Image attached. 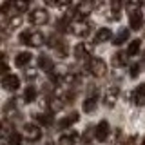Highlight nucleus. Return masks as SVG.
I'll list each match as a JSON object with an SVG mask.
<instances>
[{"label": "nucleus", "mask_w": 145, "mask_h": 145, "mask_svg": "<svg viewBox=\"0 0 145 145\" xmlns=\"http://www.w3.org/2000/svg\"><path fill=\"white\" fill-rule=\"evenodd\" d=\"M45 42H47V45H49L51 49H54V51L58 53V56H60V58H65V56H67L69 49H67V44H65V40H63L60 35H56V33L49 35L47 38H45Z\"/></svg>", "instance_id": "nucleus-1"}, {"label": "nucleus", "mask_w": 145, "mask_h": 145, "mask_svg": "<svg viewBox=\"0 0 145 145\" xmlns=\"http://www.w3.org/2000/svg\"><path fill=\"white\" fill-rule=\"evenodd\" d=\"M45 42V38H44V35L42 33H38V31H22L20 33V44H24V45H31V47H40Z\"/></svg>", "instance_id": "nucleus-2"}, {"label": "nucleus", "mask_w": 145, "mask_h": 145, "mask_svg": "<svg viewBox=\"0 0 145 145\" xmlns=\"http://www.w3.org/2000/svg\"><path fill=\"white\" fill-rule=\"evenodd\" d=\"M87 71L93 76H96V78H102V76H105V72H107V65H105V62H103L102 58L91 56L87 60Z\"/></svg>", "instance_id": "nucleus-3"}, {"label": "nucleus", "mask_w": 145, "mask_h": 145, "mask_svg": "<svg viewBox=\"0 0 145 145\" xmlns=\"http://www.w3.org/2000/svg\"><path fill=\"white\" fill-rule=\"evenodd\" d=\"M29 22L33 25H44V24L49 22V13L42 7H36L29 13Z\"/></svg>", "instance_id": "nucleus-4"}, {"label": "nucleus", "mask_w": 145, "mask_h": 145, "mask_svg": "<svg viewBox=\"0 0 145 145\" xmlns=\"http://www.w3.org/2000/svg\"><path fill=\"white\" fill-rule=\"evenodd\" d=\"M0 84H2V87L6 89V91H9V93H15V91L20 87V78H18L16 74H13V72H9V74L2 76Z\"/></svg>", "instance_id": "nucleus-5"}, {"label": "nucleus", "mask_w": 145, "mask_h": 145, "mask_svg": "<svg viewBox=\"0 0 145 145\" xmlns=\"http://www.w3.org/2000/svg\"><path fill=\"white\" fill-rule=\"evenodd\" d=\"M91 53H93V45L87 44V42H82V44L74 45V56L78 60H89Z\"/></svg>", "instance_id": "nucleus-6"}, {"label": "nucleus", "mask_w": 145, "mask_h": 145, "mask_svg": "<svg viewBox=\"0 0 145 145\" xmlns=\"http://www.w3.org/2000/svg\"><path fill=\"white\" fill-rule=\"evenodd\" d=\"M71 33H74L76 36H87L91 33V24L87 20H76L71 25Z\"/></svg>", "instance_id": "nucleus-7"}, {"label": "nucleus", "mask_w": 145, "mask_h": 145, "mask_svg": "<svg viewBox=\"0 0 145 145\" xmlns=\"http://www.w3.org/2000/svg\"><path fill=\"white\" fill-rule=\"evenodd\" d=\"M109 133H111V127H109L107 120H102L96 127H94V138H96L98 142H105L109 138Z\"/></svg>", "instance_id": "nucleus-8"}, {"label": "nucleus", "mask_w": 145, "mask_h": 145, "mask_svg": "<svg viewBox=\"0 0 145 145\" xmlns=\"http://www.w3.org/2000/svg\"><path fill=\"white\" fill-rule=\"evenodd\" d=\"M129 100L134 103V105H138V107H143L145 105V84L142 85H138L133 93L129 94Z\"/></svg>", "instance_id": "nucleus-9"}, {"label": "nucleus", "mask_w": 145, "mask_h": 145, "mask_svg": "<svg viewBox=\"0 0 145 145\" xmlns=\"http://www.w3.org/2000/svg\"><path fill=\"white\" fill-rule=\"evenodd\" d=\"M24 136L29 142H38L42 138V131H40L38 125H33V123H25L24 125Z\"/></svg>", "instance_id": "nucleus-10"}, {"label": "nucleus", "mask_w": 145, "mask_h": 145, "mask_svg": "<svg viewBox=\"0 0 145 145\" xmlns=\"http://www.w3.org/2000/svg\"><path fill=\"white\" fill-rule=\"evenodd\" d=\"M129 25L133 31H140L143 25V15L142 11H129Z\"/></svg>", "instance_id": "nucleus-11"}, {"label": "nucleus", "mask_w": 145, "mask_h": 145, "mask_svg": "<svg viewBox=\"0 0 145 145\" xmlns=\"http://www.w3.org/2000/svg\"><path fill=\"white\" fill-rule=\"evenodd\" d=\"M118 94H120V89L114 87V85H111V87L105 91V94H103V103H105L107 107H112L114 102H116V98H118Z\"/></svg>", "instance_id": "nucleus-12"}, {"label": "nucleus", "mask_w": 145, "mask_h": 145, "mask_svg": "<svg viewBox=\"0 0 145 145\" xmlns=\"http://www.w3.org/2000/svg\"><path fill=\"white\" fill-rule=\"evenodd\" d=\"M78 120H80V114L72 111L71 114H67L65 118H62V120L58 121V127H60V129H69V127H72V123H76Z\"/></svg>", "instance_id": "nucleus-13"}, {"label": "nucleus", "mask_w": 145, "mask_h": 145, "mask_svg": "<svg viewBox=\"0 0 145 145\" xmlns=\"http://www.w3.org/2000/svg\"><path fill=\"white\" fill-rule=\"evenodd\" d=\"M38 67H40V69H44V71L49 74V72L54 69V62L47 56V54H44V53H42V54L38 56Z\"/></svg>", "instance_id": "nucleus-14"}, {"label": "nucleus", "mask_w": 145, "mask_h": 145, "mask_svg": "<svg viewBox=\"0 0 145 145\" xmlns=\"http://www.w3.org/2000/svg\"><path fill=\"white\" fill-rule=\"evenodd\" d=\"M93 9V4H87V2H82L78 6H74V15L80 18V20H85V16L91 13Z\"/></svg>", "instance_id": "nucleus-15"}, {"label": "nucleus", "mask_w": 145, "mask_h": 145, "mask_svg": "<svg viewBox=\"0 0 145 145\" xmlns=\"http://www.w3.org/2000/svg\"><path fill=\"white\" fill-rule=\"evenodd\" d=\"M65 105V103L62 102V98H58V96H53V98H49L47 100V107H49V114H54V112H58V111H62V107Z\"/></svg>", "instance_id": "nucleus-16"}, {"label": "nucleus", "mask_w": 145, "mask_h": 145, "mask_svg": "<svg viewBox=\"0 0 145 145\" xmlns=\"http://www.w3.org/2000/svg\"><path fill=\"white\" fill-rule=\"evenodd\" d=\"M78 140V133L76 131H67L60 136V145H74Z\"/></svg>", "instance_id": "nucleus-17"}, {"label": "nucleus", "mask_w": 145, "mask_h": 145, "mask_svg": "<svg viewBox=\"0 0 145 145\" xmlns=\"http://www.w3.org/2000/svg\"><path fill=\"white\" fill-rule=\"evenodd\" d=\"M111 38H112L111 29L102 27V29H98V33L94 35V44H103V42H107V40H111Z\"/></svg>", "instance_id": "nucleus-18"}, {"label": "nucleus", "mask_w": 145, "mask_h": 145, "mask_svg": "<svg viewBox=\"0 0 145 145\" xmlns=\"http://www.w3.org/2000/svg\"><path fill=\"white\" fill-rule=\"evenodd\" d=\"M35 120L44 127H51L54 123V118H53V114H49V112H38V114H35Z\"/></svg>", "instance_id": "nucleus-19"}, {"label": "nucleus", "mask_w": 145, "mask_h": 145, "mask_svg": "<svg viewBox=\"0 0 145 145\" xmlns=\"http://www.w3.org/2000/svg\"><path fill=\"white\" fill-rule=\"evenodd\" d=\"M15 7H13V2H4L2 6H0V22L6 20V18H11L15 15Z\"/></svg>", "instance_id": "nucleus-20"}, {"label": "nucleus", "mask_w": 145, "mask_h": 145, "mask_svg": "<svg viewBox=\"0 0 145 145\" xmlns=\"http://www.w3.org/2000/svg\"><path fill=\"white\" fill-rule=\"evenodd\" d=\"M11 133H15V125L9 118H4L0 121V136H9Z\"/></svg>", "instance_id": "nucleus-21"}, {"label": "nucleus", "mask_w": 145, "mask_h": 145, "mask_svg": "<svg viewBox=\"0 0 145 145\" xmlns=\"http://www.w3.org/2000/svg\"><path fill=\"white\" fill-rule=\"evenodd\" d=\"M31 58H33V56H31V53H29V51H22V53H18V54H16V58H15V65H16V67H25L27 63L31 62Z\"/></svg>", "instance_id": "nucleus-22"}, {"label": "nucleus", "mask_w": 145, "mask_h": 145, "mask_svg": "<svg viewBox=\"0 0 145 145\" xmlns=\"http://www.w3.org/2000/svg\"><path fill=\"white\" fill-rule=\"evenodd\" d=\"M71 25H72V20L69 16H62L60 20L56 22V29L60 33H71Z\"/></svg>", "instance_id": "nucleus-23"}, {"label": "nucleus", "mask_w": 145, "mask_h": 145, "mask_svg": "<svg viewBox=\"0 0 145 145\" xmlns=\"http://www.w3.org/2000/svg\"><path fill=\"white\" fill-rule=\"evenodd\" d=\"M127 40H129V29H125V27H121V29H120V31L116 33V36L112 38V44H114L116 47H118V45L125 44Z\"/></svg>", "instance_id": "nucleus-24"}, {"label": "nucleus", "mask_w": 145, "mask_h": 145, "mask_svg": "<svg viewBox=\"0 0 145 145\" xmlns=\"http://www.w3.org/2000/svg\"><path fill=\"white\" fill-rule=\"evenodd\" d=\"M129 63V58H127V53H116L114 56H112V65L114 67H123Z\"/></svg>", "instance_id": "nucleus-25"}, {"label": "nucleus", "mask_w": 145, "mask_h": 145, "mask_svg": "<svg viewBox=\"0 0 145 145\" xmlns=\"http://www.w3.org/2000/svg\"><path fill=\"white\" fill-rule=\"evenodd\" d=\"M96 107H98V98L94 96V94H91V96L85 98V102H84V111L85 112H93Z\"/></svg>", "instance_id": "nucleus-26"}, {"label": "nucleus", "mask_w": 145, "mask_h": 145, "mask_svg": "<svg viewBox=\"0 0 145 145\" xmlns=\"http://www.w3.org/2000/svg\"><path fill=\"white\" fill-rule=\"evenodd\" d=\"M35 100H36V87L29 85V87H25V91H24V102L31 103V102H35Z\"/></svg>", "instance_id": "nucleus-27"}, {"label": "nucleus", "mask_w": 145, "mask_h": 145, "mask_svg": "<svg viewBox=\"0 0 145 145\" xmlns=\"http://www.w3.org/2000/svg\"><path fill=\"white\" fill-rule=\"evenodd\" d=\"M140 45H142V40H131L129 47H127V56H134V54H138Z\"/></svg>", "instance_id": "nucleus-28"}, {"label": "nucleus", "mask_w": 145, "mask_h": 145, "mask_svg": "<svg viewBox=\"0 0 145 145\" xmlns=\"http://www.w3.org/2000/svg\"><path fill=\"white\" fill-rule=\"evenodd\" d=\"M20 24H22V16H20V15H13V16L7 20V31H9V29H16V27H20Z\"/></svg>", "instance_id": "nucleus-29"}, {"label": "nucleus", "mask_w": 145, "mask_h": 145, "mask_svg": "<svg viewBox=\"0 0 145 145\" xmlns=\"http://www.w3.org/2000/svg\"><path fill=\"white\" fill-rule=\"evenodd\" d=\"M6 74H9V65L6 60V54L0 53V76H6Z\"/></svg>", "instance_id": "nucleus-30"}, {"label": "nucleus", "mask_w": 145, "mask_h": 145, "mask_svg": "<svg viewBox=\"0 0 145 145\" xmlns=\"http://www.w3.org/2000/svg\"><path fill=\"white\" fill-rule=\"evenodd\" d=\"M7 145H22V134L11 133L7 136Z\"/></svg>", "instance_id": "nucleus-31"}, {"label": "nucleus", "mask_w": 145, "mask_h": 145, "mask_svg": "<svg viewBox=\"0 0 145 145\" xmlns=\"http://www.w3.org/2000/svg\"><path fill=\"white\" fill-rule=\"evenodd\" d=\"M140 71H142V65H140V63H133V65L129 67V76L131 78H138Z\"/></svg>", "instance_id": "nucleus-32"}, {"label": "nucleus", "mask_w": 145, "mask_h": 145, "mask_svg": "<svg viewBox=\"0 0 145 145\" xmlns=\"http://www.w3.org/2000/svg\"><path fill=\"white\" fill-rule=\"evenodd\" d=\"M93 136H94V127H89V129H87V131L84 133V140H85V145L89 143V140L93 138Z\"/></svg>", "instance_id": "nucleus-33"}, {"label": "nucleus", "mask_w": 145, "mask_h": 145, "mask_svg": "<svg viewBox=\"0 0 145 145\" xmlns=\"http://www.w3.org/2000/svg\"><path fill=\"white\" fill-rule=\"evenodd\" d=\"M13 7L18 9V11H25V9L29 7V4L27 2H13Z\"/></svg>", "instance_id": "nucleus-34"}, {"label": "nucleus", "mask_w": 145, "mask_h": 145, "mask_svg": "<svg viewBox=\"0 0 145 145\" xmlns=\"http://www.w3.org/2000/svg\"><path fill=\"white\" fill-rule=\"evenodd\" d=\"M7 38V29H0V44H4Z\"/></svg>", "instance_id": "nucleus-35"}, {"label": "nucleus", "mask_w": 145, "mask_h": 145, "mask_svg": "<svg viewBox=\"0 0 145 145\" xmlns=\"http://www.w3.org/2000/svg\"><path fill=\"white\" fill-rule=\"evenodd\" d=\"M25 76H27V80H29V78H31V80H33V78H35V76H36V72H35V69H29V71H27V72H25Z\"/></svg>", "instance_id": "nucleus-36"}, {"label": "nucleus", "mask_w": 145, "mask_h": 145, "mask_svg": "<svg viewBox=\"0 0 145 145\" xmlns=\"http://www.w3.org/2000/svg\"><path fill=\"white\" fill-rule=\"evenodd\" d=\"M45 145H54V143H53V142H47V143H45Z\"/></svg>", "instance_id": "nucleus-37"}, {"label": "nucleus", "mask_w": 145, "mask_h": 145, "mask_svg": "<svg viewBox=\"0 0 145 145\" xmlns=\"http://www.w3.org/2000/svg\"><path fill=\"white\" fill-rule=\"evenodd\" d=\"M140 145H145V138H143V140H142V143H140Z\"/></svg>", "instance_id": "nucleus-38"}, {"label": "nucleus", "mask_w": 145, "mask_h": 145, "mask_svg": "<svg viewBox=\"0 0 145 145\" xmlns=\"http://www.w3.org/2000/svg\"><path fill=\"white\" fill-rule=\"evenodd\" d=\"M143 63H145V53H143Z\"/></svg>", "instance_id": "nucleus-39"}, {"label": "nucleus", "mask_w": 145, "mask_h": 145, "mask_svg": "<svg viewBox=\"0 0 145 145\" xmlns=\"http://www.w3.org/2000/svg\"><path fill=\"white\" fill-rule=\"evenodd\" d=\"M87 145H91V143H87Z\"/></svg>", "instance_id": "nucleus-40"}]
</instances>
